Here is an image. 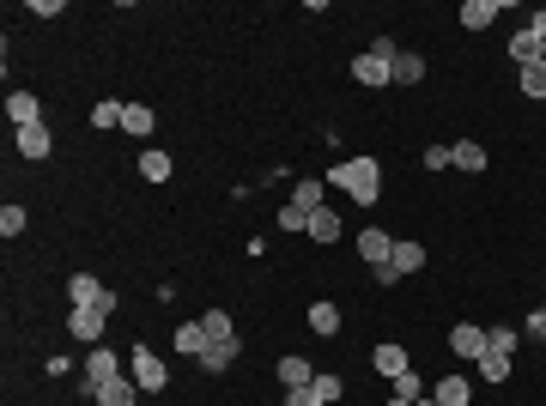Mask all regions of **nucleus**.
Returning a JSON list of instances; mask_svg holds the SVG:
<instances>
[{"mask_svg":"<svg viewBox=\"0 0 546 406\" xmlns=\"http://www.w3.org/2000/svg\"><path fill=\"white\" fill-rule=\"evenodd\" d=\"M128 370V358H116L110 345H85V376H80V394H98V382H110V376H121Z\"/></svg>","mask_w":546,"mask_h":406,"instance_id":"nucleus-3","label":"nucleus"},{"mask_svg":"<svg viewBox=\"0 0 546 406\" xmlns=\"http://www.w3.org/2000/svg\"><path fill=\"white\" fill-rule=\"evenodd\" d=\"M510 61H516V67H541V37H534L528 24L510 37Z\"/></svg>","mask_w":546,"mask_h":406,"instance_id":"nucleus-15","label":"nucleus"},{"mask_svg":"<svg viewBox=\"0 0 546 406\" xmlns=\"http://www.w3.org/2000/svg\"><path fill=\"white\" fill-rule=\"evenodd\" d=\"M449 170L480 176V170H485V146H480V140H455V146H449Z\"/></svg>","mask_w":546,"mask_h":406,"instance_id":"nucleus-10","label":"nucleus"},{"mask_svg":"<svg viewBox=\"0 0 546 406\" xmlns=\"http://www.w3.org/2000/svg\"><path fill=\"white\" fill-rule=\"evenodd\" d=\"M522 334H528V340H546V304H541V309H528V322H522Z\"/></svg>","mask_w":546,"mask_h":406,"instance_id":"nucleus-36","label":"nucleus"},{"mask_svg":"<svg viewBox=\"0 0 546 406\" xmlns=\"http://www.w3.org/2000/svg\"><path fill=\"white\" fill-rule=\"evenodd\" d=\"M359 255H364V261H370V267H383L388 255H395V237L370 224V231H359Z\"/></svg>","mask_w":546,"mask_h":406,"instance_id":"nucleus-11","label":"nucleus"},{"mask_svg":"<svg viewBox=\"0 0 546 406\" xmlns=\"http://www.w3.org/2000/svg\"><path fill=\"white\" fill-rule=\"evenodd\" d=\"M6 116H13V127H31V122H43V103H37V91H13V98H6Z\"/></svg>","mask_w":546,"mask_h":406,"instance_id":"nucleus-13","label":"nucleus"},{"mask_svg":"<svg viewBox=\"0 0 546 406\" xmlns=\"http://www.w3.org/2000/svg\"><path fill=\"white\" fill-rule=\"evenodd\" d=\"M121 116H128V103H116V98L91 103V127H121Z\"/></svg>","mask_w":546,"mask_h":406,"instance_id":"nucleus-30","label":"nucleus"},{"mask_svg":"<svg viewBox=\"0 0 546 406\" xmlns=\"http://www.w3.org/2000/svg\"><path fill=\"white\" fill-rule=\"evenodd\" d=\"M13 146H19V158H49L55 152V134H49V122H31V127H13Z\"/></svg>","mask_w":546,"mask_h":406,"instance_id":"nucleus-6","label":"nucleus"},{"mask_svg":"<svg viewBox=\"0 0 546 406\" xmlns=\"http://www.w3.org/2000/svg\"><path fill=\"white\" fill-rule=\"evenodd\" d=\"M98 406H140V382L121 370V376H110V382H98V394H91Z\"/></svg>","mask_w":546,"mask_h":406,"instance_id":"nucleus-7","label":"nucleus"},{"mask_svg":"<svg viewBox=\"0 0 546 406\" xmlns=\"http://www.w3.org/2000/svg\"><path fill=\"white\" fill-rule=\"evenodd\" d=\"M170 170H177V164H170V152H158V146H152V152H140V176H146V183H170Z\"/></svg>","mask_w":546,"mask_h":406,"instance_id":"nucleus-20","label":"nucleus"},{"mask_svg":"<svg viewBox=\"0 0 546 406\" xmlns=\"http://www.w3.org/2000/svg\"><path fill=\"white\" fill-rule=\"evenodd\" d=\"M388 261H395V273H419L425 267V243H413V237L401 243V237H395V255H388Z\"/></svg>","mask_w":546,"mask_h":406,"instance_id":"nucleus-18","label":"nucleus"},{"mask_svg":"<svg viewBox=\"0 0 546 406\" xmlns=\"http://www.w3.org/2000/svg\"><path fill=\"white\" fill-rule=\"evenodd\" d=\"M285 406H322L316 388H285Z\"/></svg>","mask_w":546,"mask_h":406,"instance_id":"nucleus-37","label":"nucleus"},{"mask_svg":"<svg viewBox=\"0 0 546 406\" xmlns=\"http://www.w3.org/2000/svg\"><path fill=\"white\" fill-rule=\"evenodd\" d=\"M419 80H425V55L401 49V61H395V85H419Z\"/></svg>","mask_w":546,"mask_h":406,"instance_id":"nucleus-29","label":"nucleus"},{"mask_svg":"<svg viewBox=\"0 0 546 406\" xmlns=\"http://www.w3.org/2000/svg\"><path fill=\"white\" fill-rule=\"evenodd\" d=\"M231 358H237V340L206 345V352H201V370H206V376H225V370H231Z\"/></svg>","mask_w":546,"mask_h":406,"instance_id":"nucleus-21","label":"nucleus"},{"mask_svg":"<svg viewBox=\"0 0 546 406\" xmlns=\"http://www.w3.org/2000/svg\"><path fill=\"white\" fill-rule=\"evenodd\" d=\"M352 80H359L364 91H383V85H395V61L377 55V49H364L359 61H352Z\"/></svg>","mask_w":546,"mask_h":406,"instance_id":"nucleus-5","label":"nucleus"},{"mask_svg":"<svg viewBox=\"0 0 546 406\" xmlns=\"http://www.w3.org/2000/svg\"><path fill=\"white\" fill-rule=\"evenodd\" d=\"M334 237H340V219H334L328 206H316V212H310V243H334Z\"/></svg>","mask_w":546,"mask_h":406,"instance_id":"nucleus-23","label":"nucleus"},{"mask_svg":"<svg viewBox=\"0 0 546 406\" xmlns=\"http://www.w3.org/2000/svg\"><path fill=\"white\" fill-rule=\"evenodd\" d=\"M280 382L285 388H310L316 382V364H310V358H280Z\"/></svg>","mask_w":546,"mask_h":406,"instance_id":"nucleus-19","label":"nucleus"},{"mask_svg":"<svg viewBox=\"0 0 546 406\" xmlns=\"http://www.w3.org/2000/svg\"><path fill=\"white\" fill-rule=\"evenodd\" d=\"M67 304L73 309H103V316H110V309H116V291L103 279H91V273H73V279H67Z\"/></svg>","mask_w":546,"mask_h":406,"instance_id":"nucleus-4","label":"nucleus"},{"mask_svg":"<svg viewBox=\"0 0 546 406\" xmlns=\"http://www.w3.org/2000/svg\"><path fill=\"white\" fill-rule=\"evenodd\" d=\"M121 127H128L134 140H152V134H158V116H152L146 103H128V116H121Z\"/></svg>","mask_w":546,"mask_h":406,"instance_id":"nucleus-16","label":"nucleus"},{"mask_svg":"<svg viewBox=\"0 0 546 406\" xmlns=\"http://www.w3.org/2000/svg\"><path fill=\"white\" fill-rule=\"evenodd\" d=\"M395 401H425V376H419V370L395 376Z\"/></svg>","mask_w":546,"mask_h":406,"instance_id":"nucleus-34","label":"nucleus"},{"mask_svg":"<svg viewBox=\"0 0 546 406\" xmlns=\"http://www.w3.org/2000/svg\"><path fill=\"white\" fill-rule=\"evenodd\" d=\"M280 231H310V212L285 201V206H280Z\"/></svg>","mask_w":546,"mask_h":406,"instance_id":"nucleus-35","label":"nucleus"},{"mask_svg":"<svg viewBox=\"0 0 546 406\" xmlns=\"http://www.w3.org/2000/svg\"><path fill=\"white\" fill-rule=\"evenodd\" d=\"M24 219H31V212H24V206H13V201H6V206H0V237L13 243V237H19V231H24Z\"/></svg>","mask_w":546,"mask_h":406,"instance_id":"nucleus-32","label":"nucleus"},{"mask_svg":"<svg viewBox=\"0 0 546 406\" xmlns=\"http://www.w3.org/2000/svg\"><path fill=\"white\" fill-rule=\"evenodd\" d=\"M310 327H316V334H340V304H310Z\"/></svg>","mask_w":546,"mask_h":406,"instance_id":"nucleus-27","label":"nucleus"},{"mask_svg":"<svg viewBox=\"0 0 546 406\" xmlns=\"http://www.w3.org/2000/svg\"><path fill=\"white\" fill-rule=\"evenodd\" d=\"M474 370H480V376H485L492 388H498V382H510V358H504V352H480V364H474Z\"/></svg>","mask_w":546,"mask_h":406,"instance_id":"nucleus-26","label":"nucleus"},{"mask_svg":"<svg viewBox=\"0 0 546 406\" xmlns=\"http://www.w3.org/2000/svg\"><path fill=\"white\" fill-rule=\"evenodd\" d=\"M449 352L480 364V352H485V327H480V322H455V327H449Z\"/></svg>","mask_w":546,"mask_h":406,"instance_id":"nucleus-8","label":"nucleus"},{"mask_svg":"<svg viewBox=\"0 0 546 406\" xmlns=\"http://www.w3.org/2000/svg\"><path fill=\"white\" fill-rule=\"evenodd\" d=\"M541 61H546V37H541Z\"/></svg>","mask_w":546,"mask_h":406,"instance_id":"nucleus-40","label":"nucleus"},{"mask_svg":"<svg viewBox=\"0 0 546 406\" xmlns=\"http://www.w3.org/2000/svg\"><path fill=\"white\" fill-rule=\"evenodd\" d=\"M103 322H110L103 309H73V316H67V334H73L80 345H98L103 340Z\"/></svg>","mask_w":546,"mask_h":406,"instance_id":"nucleus-9","label":"nucleus"},{"mask_svg":"<svg viewBox=\"0 0 546 406\" xmlns=\"http://www.w3.org/2000/svg\"><path fill=\"white\" fill-rule=\"evenodd\" d=\"M328 188H346L359 206H377V194H383V164L377 158H346V164H334L322 176Z\"/></svg>","mask_w":546,"mask_h":406,"instance_id":"nucleus-1","label":"nucleus"},{"mask_svg":"<svg viewBox=\"0 0 546 406\" xmlns=\"http://www.w3.org/2000/svg\"><path fill=\"white\" fill-rule=\"evenodd\" d=\"M492 19H498V0H467V6H462V24H467V31H485Z\"/></svg>","mask_w":546,"mask_h":406,"instance_id":"nucleus-25","label":"nucleus"},{"mask_svg":"<svg viewBox=\"0 0 546 406\" xmlns=\"http://www.w3.org/2000/svg\"><path fill=\"white\" fill-rule=\"evenodd\" d=\"M370 364H377V370L388 376V382H395V376H407V370H413V358H407V352H401L395 340H383L377 352H370Z\"/></svg>","mask_w":546,"mask_h":406,"instance_id":"nucleus-12","label":"nucleus"},{"mask_svg":"<svg viewBox=\"0 0 546 406\" xmlns=\"http://www.w3.org/2000/svg\"><path fill=\"white\" fill-rule=\"evenodd\" d=\"M528 31H534V37H546V6H541V13H528Z\"/></svg>","mask_w":546,"mask_h":406,"instance_id":"nucleus-39","label":"nucleus"},{"mask_svg":"<svg viewBox=\"0 0 546 406\" xmlns=\"http://www.w3.org/2000/svg\"><path fill=\"white\" fill-rule=\"evenodd\" d=\"M128 376L140 382V394H164V388H170V364H164L152 345H134V352H128Z\"/></svg>","mask_w":546,"mask_h":406,"instance_id":"nucleus-2","label":"nucleus"},{"mask_svg":"<svg viewBox=\"0 0 546 406\" xmlns=\"http://www.w3.org/2000/svg\"><path fill=\"white\" fill-rule=\"evenodd\" d=\"M431 401L437 406H467L474 401V382H467V376H444V382L431 388Z\"/></svg>","mask_w":546,"mask_h":406,"instance_id":"nucleus-14","label":"nucleus"},{"mask_svg":"<svg viewBox=\"0 0 546 406\" xmlns=\"http://www.w3.org/2000/svg\"><path fill=\"white\" fill-rule=\"evenodd\" d=\"M322 176H298V183H292V206H303V212H316V206H322Z\"/></svg>","mask_w":546,"mask_h":406,"instance_id":"nucleus-17","label":"nucleus"},{"mask_svg":"<svg viewBox=\"0 0 546 406\" xmlns=\"http://www.w3.org/2000/svg\"><path fill=\"white\" fill-rule=\"evenodd\" d=\"M425 170H449V146H425Z\"/></svg>","mask_w":546,"mask_h":406,"instance_id":"nucleus-38","label":"nucleus"},{"mask_svg":"<svg viewBox=\"0 0 546 406\" xmlns=\"http://www.w3.org/2000/svg\"><path fill=\"white\" fill-rule=\"evenodd\" d=\"M516 345H522V327H504V322L485 327V352H504V358H510Z\"/></svg>","mask_w":546,"mask_h":406,"instance_id":"nucleus-24","label":"nucleus"},{"mask_svg":"<svg viewBox=\"0 0 546 406\" xmlns=\"http://www.w3.org/2000/svg\"><path fill=\"white\" fill-rule=\"evenodd\" d=\"M522 98L546 103V61H541V67H522Z\"/></svg>","mask_w":546,"mask_h":406,"instance_id":"nucleus-33","label":"nucleus"},{"mask_svg":"<svg viewBox=\"0 0 546 406\" xmlns=\"http://www.w3.org/2000/svg\"><path fill=\"white\" fill-rule=\"evenodd\" d=\"M310 388L322 394V406H340V394H346V382L334 376V370H316V382H310Z\"/></svg>","mask_w":546,"mask_h":406,"instance_id":"nucleus-31","label":"nucleus"},{"mask_svg":"<svg viewBox=\"0 0 546 406\" xmlns=\"http://www.w3.org/2000/svg\"><path fill=\"white\" fill-rule=\"evenodd\" d=\"M201 327H206V345L237 340V327H231V316H225V309H206V316H201Z\"/></svg>","mask_w":546,"mask_h":406,"instance_id":"nucleus-22","label":"nucleus"},{"mask_svg":"<svg viewBox=\"0 0 546 406\" xmlns=\"http://www.w3.org/2000/svg\"><path fill=\"white\" fill-rule=\"evenodd\" d=\"M177 352L201 358V352H206V327H201V322H182V327H177Z\"/></svg>","mask_w":546,"mask_h":406,"instance_id":"nucleus-28","label":"nucleus"}]
</instances>
